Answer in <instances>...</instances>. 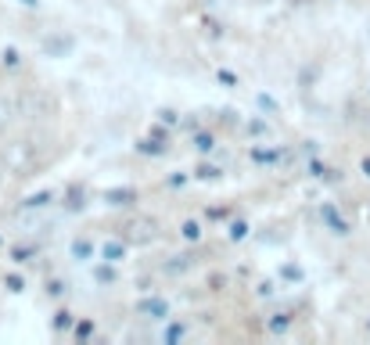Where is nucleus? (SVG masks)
Here are the masks:
<instances>
[{
    "mask_svg": "<svg viewBox=\"0 0 370 345\" xmlns=\"http://www.w3.org/2000/svg\"><path fill=\"white\" fill-rule=\"evenodd\" d=\"M69 323H72V313H69V310H61V313H58V320H54V328L61 331V328H69Z\"/></svg>",
    "mask_w": 370,
    "mask_h": 345,
    "instance_id": "obj_7",
    "label": "nucleus"
},
{
    "mask_svg": "<svg viewBox=\"0 0 370 345\" xmlns=\"http://www.w3.org/2000/svg\"><path fill=\"white\" fill-rule=\"evenodd\" d=\"M244 234H249V227H244V223H234V227H230V237H244Z\"/></svg>",
    "mask_w": 370,
    "mask_h": 345,
    "instance_id": "obj_9",
    "label": "nucleus"
},
{
    "mask_svg": "<svg viewBox=\"0 0 370 345\" xmlns=\"http://www.w3.org/2000/svg\"><path fill=\"white\" fill-rule=\"evenodd\" d=\"M284 277H295V280H298V277H302V270H298V266H284Z\"/></svg>",
    "mask_w": 370,
    "mask_h": 345,
    "instance_id": "obj_12",
    "label": "nucleus"
},
{
    "mask_svg": "<svg viewBox=\"0 0 370 345\" xmlns=\"http://www.w3.org/2000/svg\"><path fill=\"white\" fill-rule=\"evenodd\" d=\"M180 230H183V237H187V241H198V237H201V227H198L194 220H187V223H183Z\"/></svg>",
    "mask_w": 370,
    "mask_h": 345,
    "instance_id": "obj_5",
    "label": "nucleus"
},
{
    "mask_svg": "<svg viewBox=\"0 0 370 345\" xmlns=\"http://www.w3.org/2000/svg\"><path fill=\"white\" fill-rule=\"evenodd\" d=\"M363 169H367V177H370V159H363Z\"/></svg>",
    "mask_w": 370,
    "mask_h": 345,
    "instance_id": "obj_13",
    "label": "nucleus"
},
{
    "mask_svg": "<svg viewBox=\"0 0 370 345\" xmlns=\"http://www.w3.org/2000/svg\"><path fill=\"white\" fill-rule=\"evenodd\" d=\"M22 4H29V8H33V4H40V0H22Z\"/></svg>",
    "mask_w": 370,
    "mask_h": 345,
    "instance_id": "obj_14",
    "label": "nucleus"
},
{
    "mask_svg": "<svg viewBox=\"0 0 370 345\" xmlns=\"http://www.w3.org/2000/svg\"><path fill=\"white\" fill-rule=\"evenodd\" d=\"M8 288L11 291H22V277H8Z\"/></svg>",
    "mask_w": 370,
    "mask_h": 345,
    "instance_id": "obj_10",
    "label": "nucleus"
},
{
    "mask_svg": "<svg viewBox=\"0 0 370 345\" xmlns=\"http://www.w3.org/2000/svg\"><path fill=\"white\" fill-rule=\"evenodd\" d=\"M126 255V245H119V241H112V245H105V259L108 263H119V259Z\"/></svg>",
    "mask_w": 370,
    "mask_h": 345,
    "instance_id": "obj_3",
    "label": "nucleus"
},
{
    "mask_svg": "<svg viewBox=\"0 0 370 345\" xmlns=\"http://www.w3.org/2000/svg\"><path fill=\"white\" fill-rule=\"evenodd\" d=\"M140 313H151L155 320H162L169 310H166V302H162V298H151V302H140Z\"/></svg>",
    "mask_w": 370,
    "mask_h": 345,
    "instance_id": "obj_1",
    "label": "nucleus"
},
{
    "mask_svg": "<svg viewBox=\"0 0 370 345\" xmlns=\"http://www.w3.org/2000/svg\"><path fill=\"white\" fill-rule=\"evenodd\" d=\"M287 323H292V313H277V316L270 320V331H274V335H284Z\"/></svg>",
    "mask_w": 370,
    "mask_h": 345,
    "instance_id": "obj_2",
    "label": "nucleus"
},
{
    "mask_svg": "<svg viewBox=\"0 0 370 345\" xmlns=\"http://www.w3.org/2000/svg\"><path fill=\"white\" fill-rule=\"evenodd\" d=\"M198 177H201V180H216V177H219V169H212V166H201V169H198Z\"/></svg>",
    "mask_w": 370,
    "mask_h": 345,
    "instance_id": "obj_8",
    "label": "nucleus"
},
{
    "mask_svg": "<svg viewBox=\"0 0 370 345\" xmlns=\"http://www.w3.org/2000/svg\"><path fill=\"white\" fill-rule=\"evenodd\" d=\"M72 255H76V259H87V255H90V241H76V245H72Z\"/></svg>",
    "mask_w": 370,
    "mask_h": 345,
    "instance_id": "obj_6",
    "label": "nucleus"
},
{
    "mask_svg": "<svg viewBox=\"0 0 370 345\" xmlns=\"http://www.w3.org/2000/svg\"><path fill=\"white\" fill-rule=\"evenodd\" d=\"M198 147H201V151H205V147H212V134H209V137L201 134V137H198Z\"/></svg>",
    "mask_w": 370,
    "mask_h": 345,
    "instance_id": "obj_11",
    "label": "nucleus"
},
{
    "mask_svg": "<svg viewBox=\"0 0 370 345\" xmlns=\"http://www.w3.org/2000/svg\"><path fill=\"white\" fill-rule=\"evenodd\" d=\"M105 198H112V205H126L133 198V191H108Z\"/></svg>",
    "mask_w": 370,
    "mask_h": 345,
    "instance_id": "obj_4",
    "label": "nucleus"
}]
</instances>
